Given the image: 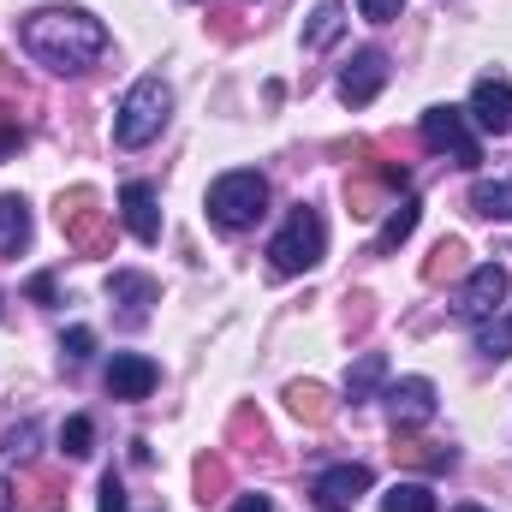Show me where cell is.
Segmentation results:
<instances>
[{"instance_id":"4316f807","label":"cell","mask_w":512,"mask_h":512,"mask_svg":"<svg viewBox=\"0 0 512 512\" xmlns=\"http://www.w3.org/2000/svg\"><path fill=\"white\" fill-rule=\"evenodd\" d=\"M358 6H364V18H370V24H393V18L405 12V0H358Z\"/></svg>"},{"instance_id":"7402d4cb","label":"cell","mask_w":512,"mask_h":512,"mask_svg":"<svg viewBox=\"0 0 512 512\" xmlns=\"http://www.w3.org/2000/svg\"><path fill=\"white\" fill-rule=\"evenodd\" d=\"M459 268H465V245H459V239H441L435 256L423 262V280H429V286H441V280H447V274H459Z\"/></svg>"},{"instance_id":"1f68e13d","label":"cell","mask_w":512,"mask_h":512,"mask_svg":"<svg viewBox=\"0 0 512 512\" xmlns=\"http://www.w3.org/2000/svg\"><path fill=\"white\" fill-rule=\"evenodd\" d=\"M30 298H42V304H48V298H54V280H48V274H36V280H30Z\"/></svg>"},{"instance_id":"ac0fdd59","label":"cell","mask_w":512,"mask_h":512,"mask_svg":"<svg viewBox=\"0 0 512 512\" xmlns=\"http://www.w3.org/2000/svg\"><path fill=\"white\" fill-rule=\"evenodd\" d=\"M382 382H387V358L382 352H364V358L346 370V393H352V405H358V399H376V387Z\"/></svg>"},{"instance_id":"9c48e42d","label":"cell","mask_w":512,"mask_h":512,"mask_svg":"<svg viewBox=\"0 0 512 512\" xmlns=\"http://www.w3.org/2000/svg\"><path fill=\"white\" fill-rule=\"evenodd\" d=\"M364 489H370V465H334V471L316 477L310 501H316L322 512H346V507H358Z\"/></svg>"},{"instance_id":"3957f363","label":"cell","mask_w":512,"mask_h":512,"mask_svg":"<svg viewBox=\"0 0 512 512\" xmlns=\"http://www.w3.org/2000/svg\"><path fill=\"white\" fill-rule=\"evenodd\" d=\"M262 209H268V179L251 173V167L221 173V179L209 185V215H215V227H227V233L256 227V221H262Z\"/></svg>"},{"instance_id":"4fadbf2b","label":"cell","mask_w":512,"mask_h":512,"mask_svg":"<svg viewBox=\"0 0 512 512\" xmlns=\"http://www.w3.org/2000/svg\"><path fill=\"white\" fill-rule=\"evenodd\" d=\"M155 382H161V370H155L143 352H120V358L108 364V393H114V399H149Z\"/></svg>"},{"instance_id":"484cf974","label":"cell","mask_w":512,"mask_h":512,"mask_svg":"<svg viewBox=\"0 0 512 512\" xmlns=\"http://www.w3.org/2000/svg\"><path fill=\"white\" fill-rule=\"evenodd\" d=\"M489 358H507V346H512V322H501V328H483V340H477Z\"/></svg>"},{"instance_id":"d4e9b609","label":"cell","mask_w":512,"mask_h":512,"mask_svg":"<svg viewBox=\"0 0 512 512\" xmlns=\"http://www.w3.org/2000/svg\"><path fill=\"white\" fill-rule=\"evenodd\" d=\"M221 489H227V459H221V453H203V459H197V495L215 501Z\"/></svg>"},{"instance_id":"d6986e66","label":"cell","mask_w":512,"mask_h":512,"mask_svg":"<svg viewBox=\"0 0 512 512\" xmlns=\"http://www.w3.org/2000/svg\"><path fill=\"white\" fill-rule=\"evenodd\" d=\"M108 292H114V304H131L137 316H143V310H149V304L161 298L149 274H114V280H108Z\"/></svg>"},{"instance_id":"ba28073f","label":"cell","mask_w":512,"mask_h":512,"mask_svg":"<svg viewBox=\"0 0 512 512\" xmlns=\"http://www.w3.org/2000/svg\"><path fill=\"white\" fill-rule=\"evenodd\" d=\"M382 84H387V54L382 48H364V54L340 72V102H346V108H370V102L382 96Z\"/></svg>"},{"instance_id":"8d00e7d4","label":"cell","mask_w":512,"mask_h":512,"mask_svg":"<svg viewBox=\"0 0 512 512\" xmlns=\"http://www.w3.org/2000/svg\"><path fill=\"white\" fill-rule=\"evenodd\" d=\"M507 322H512V310H507Z\"/></svg>"},{"instance_id":"7a4b0ae2","label":"cell","mask_w":512,"mask_h":512,"mask_svg":"<svg viewBox=\"0 0 512 512\" xmlns=\"http://www.w3.org/2000/svg\"><path fill=\"white\" fill-rule=\"evenodd\" d=\"M167 114H173V90H167L161 78H137V84L126 90V102H120L114 143H120V149H143L149 137H161Z\"/></svg>"},{"instance_id":"52a82bcc","label":"cell","mask_w":512,"mask_h":512,"mask_svg":"<svg viewBox=\"0 0 512 512\" xmlns=\"http://www.w3.org/2000/svg\"><path fill=\"white\" fill-rule=\"evenodd\" d=\"M512 292V274L501 262H483V268H471V280H465V292H459V316L465 322H489L501 304H507Z\"/></svg>"},{"instance_id":"f546056e","label":"cell","mask_w":512,"mask_h":512,"mask_svg":"<svg viewBox=\"0 0 512 512\" xmlns=\"http://www.w3.org/2000/svg\"><path fill=\"white\" fill-rule=\"evenodd\" d=\"M30 441H36V423H18V429L6 435V453L18 459V453H30Z\"/></svg>"},{"instance_id":"8fae6325","label":"cell","mask_w":512,"mask_h":512,"mask_svg":"<svg viewBox=\"0 0 512 512\" xmlns=\"http://www.w3.org/2000/svg\"><path fill=\"white\" fill-rule=\"evenodd\" d=\"M120 215H126V227H131L137 245H155V239H161V203H155V185L131 179L126 191H120Z\"/></svg>"},{"instance_id":"7c38bea8","label":"cell","mask_w":512,"mask_h":512,"mask_svg":"<svg viewBox=\"0 0 512 512\" xmlns=\"http://www.w3.org/2000/svg\"><path fill=\"white\" fill-rule=\"evenodd\" d=\"M471 120L483 131H512V84L507 78H477V90H471Z\"/></svg>"},{"instance_id":"cb8c5ba5","label":"cell","mask_w":512,"mask_h":512,"mask_svg":"<svg viewBox=\"0 0 512 512\" xmlns=\"http://www.w3.org/2000/svg\"><path fill=\"white\" fill-rule=\"evenodd\" d=\"M60 447H66L72 459H90V447H96V423H90V417H66V429H60Z\"/></svg>"},{"instance_id":"83f0119b","label":"cell","mask_w":512,"mask_h":512,"mask_svg":"<svg viewBox=\"0 0 512 512\" xmlns=\"http://www.w3.org/2000/svg\"><path fill=\"white\" fill-rule=\"evenodd\" d=\"M90 346H96V334H90V328H72V334L60 340V352H66L72 364H78V358H90Z\"/></svg>"},{"instance_id":"e0dca14e","label":"cell","mask_w":512,"mask_h":512,"mask_svg":"<svg viewBox=\"0 0 512 512\" xmlns=\"http://www.w3.org/2000/svg\"><path fill=\"white\" fill-rule=\"evenodd\" d=\"M286 405H292V417H304V423H328V417H334V399L316 382H292L286 387Z\"/></svg>"},{"instance_id":"f1b7e54d","label":"cell","mask_w":512,"mask_h":512,"mask_svg":"<svg viewBox=\"0 0 512 512\" xmlns=\"http://www.w3.org/2000/svg\"><path fill=\"white\" fill-rule=\"evenodd\" d=\"M36 507L60 512V483H54V477H36Z\"/></svg>"},{"instance_id":"8992f818","label":"cell","mask_w":512,"mask_h":512,"mask_svg":"<svg viewBox=\"0 0 512 512\" xmlns=\"http://www.w3.org/2000/svg\"><path fill=\"white\" fill-rule=\"evenodd\" d=\"M423 143H429L435 155H453L459 167H477V161H483V143H477L465 108H429V114H423Z\"/></svg>"},{"instance_id":"ffe728a7","label":"cell","mask_w":512,"mask_h":512,"mask_svg":"<svg viewBox=\"0 0 512 512\" xmlns=\"http://www.w3.org/2000/svg\"><path fill=\"white\" fill-rule=\"evenodd\" d=\"M393 453L399 465H417V471H453V447H435V441H399Z\"/></svg>"},{"instance_id":"44dd1931","label":"cell","mask_w":512,"mask_h":512,"mask_svg":"<svg viewBox=\"0 0 512 512\" xmlns=\"http://www.w3.org/2000/svg\"><path fill=\"white\" fill-rule=\"evenodd\" d=\"M382 512H435V495H429V483H393Z\"/></svg>"},{"instance_id":"2e32d148","label":"cell","mask_w":512,"mask_h":512,"mask_svg":"<svg viewBox=\"0 0 512 512\" xmlns=\"http://www.w3.org/2000/svg\"><path fill=\"white\" fill-rule=\"evenodd\" d=\"M471 215L483 221H512V179H483L471 191Z\"/></svg>"},{"instance_id":"d590c367","label":"cell","mask_w":512,"mask_h":512,"mask_svg":"<svg viewBox=\"0 0 512 512\" xmlns=\"http://www.w3.org/2000/svg\"><path fill=\"white\" fill-rule=\"evenodd\" d=\"M0 78H6V60H0Z\"/></svg>"},{"instance_id":"6da1fadb","label":"cell","mask_w":512,"mask_h":512,"mask_svg":"<svg viewBox=\"0 0 512 512\" xmlns=\"http://www.w3.org/2000/svg\"><path fill=\"white\" fill-rule=\"evenodd\" d=\"M18 42L48 72H84V66H96L108 54V30L90 12H78V6H42V12H30L24 30H18Z\"/></svg>"},{"instance_id":"603a6c76","label":"cell","mask_w":512,"mask_h":512,"mask_svg":"<svg viewBox=\"0 0 512 512\" xmlns=\"http://www.w3.org/2000/svg\"><path fill=\"white\" fill-rule=\"evenodd\" d=\"M340 24H346V18H340V0H322V6L310 12V30H304V42H310V48H328V42L340 36Z\"/></svg>"},{"instance_id":"5bb4252c","label":"cell","mask_w":512,"mask_h":512,"mask_svg":"<svg viewBox=\"0 0 512 512\" xmlns=\"http://www.w3.org/2000/svg\"><path fill=\"white\" fill-rule=\"evenodd\" d=\"M417 215H423V203H417V197H405V203H387V221H382V239H376V251H399V245L417 233Z\"/></svg>"},{"instance_id":"4dcf8cb0","label":"cell","mask_w":512,"mask_h":512,"mask_svg":"<svg viewBox=\"0 0 512 512\" xmlns=\"http://www.w3.org/2000/svg\"><path fill=\"white\" fill-rule=\"evenodd\" d=\"M102 512H126V489L114 477H102Z\"/></svg>"},{"instance_id":"277c9868","label":"cell","mask_w":512,"mask_h":512,"mask_svg":"<svg viewBox=\"0 0 512 512\" xmlns=\"http://www.w3.org/2000/svg\"><path fill=\"white\" fill-rule=\"evenodd\" d=\"M328 251V227H322V215L310 209V203H298L292 215H286V227L274 233V245H268V262H274V274H304V268H316Z\"/></svg>"},{"instance_id":"d6a6232c","label":"cell","mask_w":512,"mask_h":512,"mask_svg":"<svg viewBox=\"0 0 512 512\" xmlns=\"http://www.w3.org/2000/svg\"><path fill=\"white\" fill-rule=\"evenodd\" d=\"M233 512H274V507H268V495H245Z\"/></svg>"},{"instance_id":"e575fe53","label":"cell","mask_w":512,"mask_h":512,"mask_svg":"<svg viewBox=\"0 0 512 512\" xmlns=\"http://www.w3.org/2000/svg\"><path fill=\"white\" fill-rule=\"evenodd\" d=\"M453 512H483V507H453Z\"/></svg>"},{"instance_id":"5b68a950","label":"cell","mask_w":512,"mask_h":512,"mask_svg":"<svg viewBox=\"0 0 512 512\" xmlns=\"http://www.w3.org/2000/svg\"><path fill=\"white\" fill-rule=\"evenodd\" d=\"M60 233H66L72 251H84V256L114 251V221H108V209L96 203V191H66V197H60Z\"/></svg>"},{"instance_id":"9a60e30c","label":"cell","mask_w":512,"mask_h":512,"mask_svg":"<svg viewBox=\"0 0 512 512\" xmlns=\"http://www.w3.org/2000/svg\"><path fill=\"white\" fill-rule=\"evenodd\" d=\"M30 239V209L24 197H0V256H18Z\"/></svg>"},{"instance_id":"836d02e7","label":"cell","mask_w":512,"mask_h":512,"mask_svg":"<svg viewBox=\"0 0 512 512\" xmlns=\"http://www.w3.org/2000/svg\"><path fill=\"white\" fill-rule=\"evenodd\" d=\"M12 507V483H6V477H0V512Z\"/></svg>"},{"instance_id":"30bf717a","label":"cell","mask_w":512,"mask_h":512,"mask_svg":"<svg viewBox=\"0 0 512 512\" xmlns=\"http://www.w3.org/2000/svg\"><path fill=\"white\" fill-rule=\"evenodd\" d=\"M387 411H393V429H423L435 417V382H423V376L393 382L387 387Z\"/></svg>"}]
</instances>
